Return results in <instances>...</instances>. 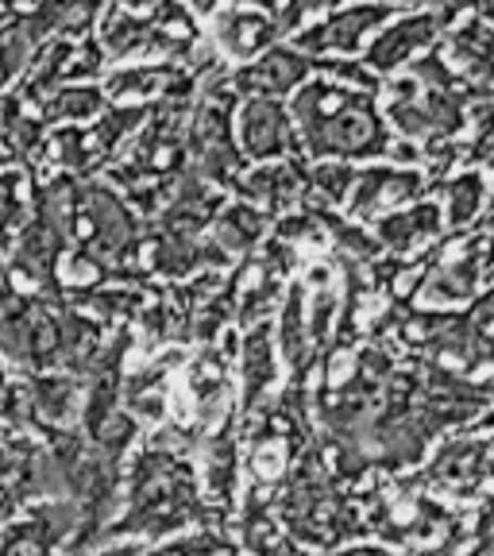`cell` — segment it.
I'll use <instances>...</instances> for the list:
<instances>
[{"label":"cell","mask_w":494,"mask_h":556,"mask_svg":"<svg viewBox=\"0 0 494 556\" xmlns=\"http://www.w3.org/2000/svg\"><path fill=\"white\" fill-rule=\"evenodd\" d=\"M421 193V178L417 174L402 170H367L356 182V205L352 213L367 220V213H379L382 205H394V201H406Z\"/></svg>","instance_id":"obj_7"},{"label":"cell","mask_w":494,"mask_h":556,"mask_svg":"<svg viewBox=\"0 0 494 556\" xmlns=\"http://www.w3.org/2000/svg\"><path fill=\"white\" fill-rule=\"evenodd\" d=\"M313 62H305L297 51H270L263 62H255V66L240 70L236 74V86L248 89V93L255 97H275V93H287L290 86H297V81L309 74Z\"/></svg>","instance_id":"obj_5"},{"label":"cell","mask_w":494,"mask_h":556,"mask_svg":"<svg viewBox=\"0 0 494 556\" xmlns=\"http://www.w3.org/2000/svg\"><path fill=\"white\" fill-rule=\"evenodd\" d=\"M190 4H193V9H201V12H208V9H213V0H190Z\"/></svg>","instance_id":"obj_16"},{"label":"cell","mask_w":494,"mask_h":556,"mask_svg":"<svg viewBox=\"0 0 494 556\" xmlns=\"http://www.w3.org/2000/svg\"><path fill=\"white\" fill-rule=\"evenodd\" d=\"M387 16H391V9H382V4H375V9L340 12V16H332L329 24L297 35V47H305V51H356V47L364 43V35L371 31L375 24H382Z\"/></svg>","instance_id":"obj_4"},{"label":"cell","mask_w":494,"mask_h":556,"mask_svg":"<svg viewBox=\"0 0 494 556\" xmlns=\"http://www.w3.org/2000/svg\"><path fill=\"white\" fill-rule=\"evenodd\" d=\"M243 193H252L267 205H290L297 198V174L290 166H263L252 178H243Z\"/></svg>","instance_id":"obj_8"},{"label":"cell","mask_w":494,"mask_h":556,"mask_svg":"<svg viewBox=\"0 0 494 556\" xmlns=\"http://www.w3.org/2000/svg\"><path fill=\"white\" fill-rule=\"evenodd\" d=\"M263 228V217L259 213H252V208H228L225 217H220V240L228 243V248H236V243H252L255 236H259Z\"/></svg>","instance_id":"obj_11"},{"label":"cell","mask_w":494,"mask_h":556,"mask_svg":"<svg viewBox=\"0 0 494 556\" xmlns=\"http://www.w3.org/2000/svg\"><path fill=\"white\" fill-rule=\"evenodd\" d=\"M441 213L436 208H429V205H421V208H409V213H394V217H387L379 225V232L387 236V240L394 243V248H409V243L417 240V236H433L436 232V225H441Z\"/></svg>","instance_id":"obj_9"},{"label":"cell","mask_w":494,"mask_h":556,"mask_svg":"<svg viewBox=\"0 0 494 556\" xmlns=\"http://www.w3.org/2000/svg\"><path fill=\"white\" fill-rule=\"evenodd\" d=\"M278 31V16H263L255 9H232L217 20V39L232 59H248L259 47H267Z\"/></svg>","instance_id":"obj_6"},{"label":"cell","mask_w":494,"mask_h":556,"mask_svg":"<svg viewBox=\"0 0 494 556\" xmlns=\"http://www.w3.org/2000/svg\"><path fill=\"white\" fill-rule=\"evenodd\" d=\"M313 186H317L329 201H340L347 193V186H352V170L340 163H321L317 170H313Z\"/></svg>","instance_id":"obj_13"},{"label":"cell","mask_w":494,"mask_h":556,"mask_svg":"<svg viewBox=\"0 0 494 556\" xmlns=\"http://www.w3.org/2000/svg\"><path fill=\"white\" fill-rule=\"evenodd\" d=\"M436 31H441V16H429V12L426 16L398 20V24L387 27V31L371 43V51H367V66H375V70L387 74V70L402 66L414 51H421V47L433 43Z\"/></svg>","instance_id":"obj_3"},{"label":"cell","mask_w":494,"mask_h":556,"mask_svg":"<svg viewBox=\"0 0 494 556\" xmlns=\"http://www.w3.org/2000/svg\"><path fill=\"white\" fill-rule=\"evenodd\" d=\"M294 113L302 121L305 148L313 155H382L387 151V128L375 116L367 93H352L332 81H313L297 93Z\"/></svg>","instance_id":"obj_1"},{"label":"cell","mask_w":494,"mask_h":556,"mask_svg":"<svg viewBox=\"0 0 494 556\" xmlns=\"http://www.w3.org/2000/svg\"><path fill=\"white\" fill-rule=\"evenodd\" d=\"M240 136L243 151L252 159H278L290 148V121L282 104L270 97H255L240 109Z\"/></svg>","instance_id":"obj_2"},{"label":"cell","mask_w":494,"mask_h":556,"mask_svg":"<svg viewBox=\"0 0 494 556\" xmlns=\"http://www.w3.org/2000/svg\"><path fill=\"white\" fill-rule=\"evenodd\" d=\"M476 12L486 20V24H494V0H476Z\"/></svg>","instance_id":"obj_15"},{"label":"cell","mask_w":494,"mask_h":556,"mask_svg":"<svg viewBox=\"0 0 494 556\" xmlns=\"http://www.w3.org/2000/svg\"><path fill=\"white\" fill-rule=\"evenodd\" d=\"M329 4H337V0H290L282 20H278V27H294L305 12H321V9H329Z\"/></svg>","instance_id":"obj_14"},{"label":"cell","mask_w":494,"mask_h":556,"mask_svg":"<svg viewBox=\"0 0 494 556\" xmlns=\"http://www.w3.org/2000/svg\"><path fill=\"white\" fill-rule=\"evenodd\" d=\"M101 89H89V86H78V89H59V93L47 97V116L54 121H89V116L101 113Z\"/></svg>","instance_id":"obj_10"},{"label":"cell","mask_w":494,"mask_h":556,"mask_svg":"<svg viewBox=\"0 0 494 556\" xmlns=\"http://www.w3.org/2000/svg\"><path fill=\"white\" fill-rule=\"evenodd\" d=\"M452 193V220L460 225V220H471V213L479 208V198H483V178L479 174H464L456 182L448 186Z\"/></svg>","instance_id":"obj_12"}]
</instances>
